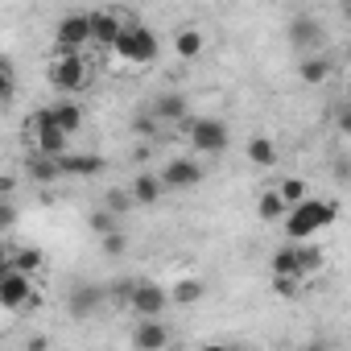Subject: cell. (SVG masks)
I'll return each instance as SVG.
<instances>
[{
	"label": "cell",
	"mask_w": 351,
	"mask_h": 351,
	"mask_svg": "<svg viewBox=\"0 0 351 351\" xmlns=\"http://www.w3.org/2000/svg\"><path fill=\"white\" fill-rule=\"evenodd\" d=\"M285 38H289V46H293L298 54H318V50H322V42H326V29H322V21H318V17L298 13V17H289Z\"/></svg>",
	"instance_id": "8"
},
{
	"label": "cell",
	"mask_w": 351,
	"mask_h": 351,
	"mask_svg": "<svg viewBox=\"0 0 351 351\" xmlns=\"http://www.w3.org/2000/svg\"><path fill=\"white\" fill-rule=\"evenodd\" d=\"M108 207H112V211H128V207H132V191H116V195H108Z\"/></svg>",
	"instance_id": "32"
},
{
	"label": "cell",
	"mask_w": 351,
	"mask_h": 351,
	"mask_svg": "<svg viewBox=\"0 0 351 351\" xmlns=\"http://www.w3.org/2000/svg\"><path fill=\"white\" fill-rule=\"evenodd\" d=\"M25 132H29V149H42V153H66V145H71V132L54 120L50 108H34Z\"/></svg>",
	"instance_id": "4"
},
{
	"label": "cell",
	"mask_w": 351,
	"mask_h": 351,
	"mask_svg": "<svg viewBox=\"0 0 351 351\" xmlns=\"http://www.w3.org/2000/svg\"><path fill=\"white\" fill-rule=\"evenodd\" d=\"M169 302H173L169 285H161V281H153V277H132V293H128L124 306H128L136 318H161Z\"/></svg>",
	"instance_id": "5"
},
{
	"label": "cell",
	"mask_w": 351,
	"mask_h": 351,
	"mask_svg": "<svg viewBox=\"0 0 351 351\" xmlns=\"http://www.w3.org/2000/svg\"><path fill=\"white\" fill-rule=\"evenodd\" d=\"M335 215H339V203L335 199H306V203H298V207H289V215H285V236L289 240H310L314 232H322L326 223H335Z\"/></svg>",
	"instance_id": "2"
},
{
	"label": "cell",
	"mask_w": 351,
	"mask_h": 351,
	"mask_svg": "<svg viewBox=\"0 0 351 351\" xmlns=\"http://www.w3.org/2000/svg\"><path fill=\"white\" fill-rule=\"evenodd\" d=\"M203 50H207V38H203V29L186 25V29H178V34H173V54H178L182 62H199V58H203Z\"/></svg>",
	"instance_id": "19"
},
{
	"label": "cell",
	"mask_w": 351,
	"mask_h": 351,
	"mask_svg": "<svg viewBox=\"0 0 351 351\" xmlns=\"http://www.w3.org/2000/svg\"><path fill=\"white\" fill-rule=\"evenodd\" d=\"M46 83H50L58 95H75V91H83V83H87L83 50H54L50 62H46Z\"/></svg>",
	"instance_id": "3"
},
{
	"label": "cell",
	"mask_w": 351,
	"mask_h": 351,
	"mask_svg": "<svg viewBox=\"0 0 351 351\" xmlns=\"http://www.w3.org/2000/svg\"><path fill=\"white\" fill-rule=\"evenodd\" d=\"M330 71H335V66H330L326 54H302V58H298V79H302L306 87H322V83L330 79Z\"/></svg>",
	"instance_id": "18"
},
{
	"label": "cell",
	"mask_w": 351,
	"mask_h": 351,
	"mask_svg": "<svg viewBox=\"0 0 351 351\" xmlns=\"http://www.w3.org/2000/svg\"><path fill=\"white\" fill-rule=\"evenodd\" d=\"M302 265H306V277H318V273L326 269L322 248H318V244H310V240H302Z\"/></svg>",
	"instance_id": "27"
},
{
	"label": "cell",
	"mask_w": 351,
	"mask_h": 351,
	"mask_svg": "<svg viewBox=\"0 0 351 351\" xmlns=\"http://www.w3.org/2000/svg\"><path fill=\"white\" fill-rule=\"evenodd\" d=\"M277 191L285 195V203H289V207H298V203H306V199H310V182H306V178H281V182H277Z\"/></svg>",
	"instance_id": "26"
},
{
	"label": "cell",
	"mask_w": 351,
	"mask_h": 351,
	"mask_svg": "<svg viewBox=\"0 0 351 351\" xmlns=\"http://www.w3.org/2000/svg\"><path fill=\"white\" fill-rule=\"evenodd\" d=\"M128 191H132V203L136 207H153L165 195V182H161V173H136V178L128 182Z\"/></svg>",
	"instance_id": "17"
},
{
	"label": "cell",
	"mask_w": 351,
	"mask_h": 351,
	"mask_svg": "<svg viewBox=\"0 0 351 351\" xmlns=\"http://www.w3.org/2000/svg\"><path fill=\"white\" fill-rule=\"evenodd\" d=\"M124 13L120 9H95L91 13V46L95 50H112L116 46V38H120V29H124Z\"/></svg>",
	"instance_id": "12"
},
{
	"label": "cell",
	"mask_w": 351,
	"mask_h": 351,
	"mask_svg": "<svg viewBox=\"0 0 351 351\" xmlns=\"http://www.w3.org/2000/svg\"><path fill=\"white\" fill-rule=\"evenodd\" d=\"M104 302H108V289H104V285L79 281V285H71V293H66V314H71L75 322H87L91 314H99Z\"/></svg>",
	"instance_id": "11"
},
{
	"label": "cell",
	"mask_w": 351,
	"mask_h": 351,
	"mask_svg": "<svg viewBox=\"0 0 351 351\" xmlns=\"http://www.w3.org/2000/svg\"><path fill=\"white\" fill-rule=\"evenodd\" d=\"M87 228H91L95 236H104V232H116V211H112V207H108V211H91Z\"/></svg>",
	"instance_id": "30"
},
{
	"label": "cell",
	"mask_w": 351,
	"mask_h": 351,
	"mask_svg": "<svg viewBox=\"0 0 351 351\" xmlns=\"http://www.w3.org/2000/svg\"><path fill=\"white\" fill-rule=\"evenodd\" d=\"M99 252H108V256H120V252H128V236L116 228V232H104L99 236Z\"/></svg>",
	"instance_id": "28"
},
{
	"label": "cell",
	"mask_w": 351,
	"mask_h": 351,
	"mask_svg": "<svg viewBox=\"0 0 351 351\" xmlns=\"http://www.w3.org/2000/svg\"><path fill=\"white\" fill-rule=\"evenodd\" d=\"M5 265H17L21 273H29V277H38V273L46 269V252H42V248H34V244H21V248H9V256H5Z\"/></svg>",
	"instance_id": "23"
},
{
	"label": "cell",
	"mask_w": 351,
	"mask_h": 351,
	"mask_svg": "<svg viewBox=\"0 0 351 351\" xmlns=\"http://www.w3.org/2000/svg\"><path fill=\"white\" fill-rule=\"evenodd\" d=\"M25 347H29V351H46V347H50V339H42V335H38V339H29Z\"/></svg>",
	"instance_id": "37"
},
{
	"label": "cell",
	"mask_w": 351,
	"mask_h": 351,
	"mask_svg": "<svg viewBox=\"0 0 351 351\" xmlns=\"http://www.w3.org/2000/svg\"><path fill=\"white\" fill-rule=\"evenodd\" d=\"M256 215H261L265 223H285V215H289V203H285V195H281L277 186H269V191L256 199Z\"/></svg>",
	"instance_id": "22"
},
{
	"label": "cell",
	"mask_w": 351,
	"mask_h": 351,
	"mask_svg": "<svg viewBox=\"0 0 351 351\" xmlns=\"http://www.w3.org/2000/svg\"><path fill=\"white\" fill-rule=\"evenodd\" d=\"M335 128H339L343 136H351V104H343V108L335 112Z\"/></svg>",
	"instance_id": "33"
},
{
	"label": "cell",
	"mask_w": 351,
	"mask_h": 351,
	"mask_svg": "<svg viewBox=\"0 0 351 351\" xmlns=\"http://www.w3.org/2000/svg\"><path fill=\"white\" fill-rule=\"evenodd\" d=\"M169 293H173V306H195L207 298V281L203 277H178L169 285Z\"/></svg>",
	"instance_id": "24"
},
{
	"label": "cell",
	"mask_w": 351,
	"mask_h": 351,
	"mask_svg": "<svg viewBox=\"0 0 351 351\" xmlns=\"http://www.w3.org/2000/svg\"><path fill=\"white\" fill-rule=\"evenodd\" d=\"M330 169H335V178H339V182H351V157H335Z\"/></svg>",
	"instance_id": "36"
},
{
	"label": "cell",
	"mask_w": 351,
	"mask_h": 351,
	"mask_svg": "<svg viewBox=\"0 0 351 351\" xmlns=\"http://www.w3.org/2000/svg\"><path fill=\"white\" fill-rule=\"evenodd\" d=\"M186 136H191L195 153H211V157H219V153L232 145V132H228V124H223V120H215V116L186 120Z\"/></svg>",
	"instance_id": "7"
},
{
	"label": "cell",
	"mask_w": 351,
	"mask_h": 351,
	"mask_svg": "<svg viewBox=\"0 0 351 351\" xmlns=\"http://www.w3.org/2000/svg\"><path fill=\"white\" fill-rule=\"evenodd\" d=\"M203 178H207V169H203L195 157H169V161L161 165L165 191H195V186H203Z\"/></svg>",
	"instance_id": "9"
},
{
	"label": "cell",
	"mask_w": 351,
	"mask_h": 351,
	"mask_svg": "<svg viewBox=\"0 0 351 351\" xmlns=\"http://www.w3.org/2000/svg\"><path fill=\"white\" fill-rule=\"evenodd\" d=\"M169 343H173V335H169V326L161 318H141L132 326V347L136 351H165Z\"/></svg>",
	"instance_id": "14"
},
{
	"label": "cell",
	"mask_w": 351,
	"mask_h": 351,
	"mask_svg": "<svg viewBox=\"0 0 351 351\" xmlns=\"http://www.w3.org/2000/svg\"><path fill=\"white\" fill-rule=\"evenodd\" d=\"M132 128H136L141 136H153V132H157V112H149V116H141V120H136Z\"/></svg>",
	"instance_id": "35"
},
{
	"label": "cell",
	"mask_w": 351,
	"mask_h": 351,
	"mask_svg": "<svg viewBox=\"0 0 351 351\" xmlns=\"http://www.w3.org/2000/svg\"><path fill=\"white\" fill-rule=\"evenodd\" d=\"M91 46V13H66L54 25V50H87Z\"/></svg>",
	"instance_id": "10"
},
{
	"label": "cell",
	"mask_w": 351,
	"mask_h": 351,
	"mask_svg": "<svg viewBox=\"0 0 351 351\" xmlns=\"http://www.w3.org/2000/svg\"><path fill=\"white\" fill-rule=\"evenodd\" d=\"M50 112H54V120H58V124H62V128H66L71 136H75V132L83 128V108H79V104H75L71 95H62L58 104H50Z\"/></svg>",
	"instance_id": "25"
},
{
	"label": "cell",
	"mask_w": 351,
	"mask_h": 351,
	"mask_svg": "<svg viewBox=\"0 0 351 351\" xmlns=\"http://www.w3.org/2000/svg\"><path fill=\"white\" fill-rule=\"evenodd\" d=\"M25 173H29V182H34V186H54V182L62 178V161H58V153L29 149V157H25Z\"/></svg>",
	"instance_id": "13"
},
{
	"label": "cell",
	"mask_w": 351,
	"mask_h": 351,
	"mask_svg": "<svg viewBox=\"0 0 351 351\" xmlns=\"http://www.w3.org/2000/svg\"><path fill=\"white\" fill-rule=\"evenodd\" d=\"M244 157H248V165H256V169H273L281 153H277V141H273V136H248Z\"/></svg>",
	"instance_id": "21"
},
{
	"label": "cell",
	"mask_w": 351,
	"mask_h": 351,
	"mask_svg": "<svg viewBox=\"0 0 351 351\" xmlns=\"http://www.w3.org/2000/svg\"><path fill=\"white\" fill-rule=\"evenodd\" d=\"M0 306H5V314H17V310H25V306H38L34 277L21 273L17 265H5V269H0Z\"/></svg>",
	"instance_id": "6"
},
{
	"label": "cell",
	"mask_w": 351,
	"mask_h": 351,
	"mask_svg": "<svg viewBox=\"0 0 351 351\" xmlns=\"http://www.w3.org/2000/svg\"><path fill=\"white\" fill-rule=\"evenodd\" d=\"M58 161H62V178H99L104 173V157L99 153H58Z\"/></svg>",
	"instance_id": "16"
},
{
	"label": "cell",
	"mask_w": 351,
	"mask_h": 351,
	"mask_svg": "<svg viewBox=\"0 0 351 351\" xmlns=\"http://www.w3.org/2000/svg\"><path fill=\"white\" fill-rule=\"evenodd\" d=\"M269 273H273V277H298V281H310V277H306V265H302V240L281 244V248L273 252V261H269Z\"/></svg>",
	"instance_id": "15"
},
{
	"label": "cell",
	"mask_w": 351,
	"mask_h": 351,
	"mask_svg": "<svg viewBox=\"0 0 351 351\" xmlns=\"http://www.w3.org/2000/svg\"><path fill=\"white\" fill-rule=\"evenodd\" d=\"M153 112H157V120H165V124H186V120H191L186 95H178V91H165V95H157Z\"/></svg>",
	"instance_id": "20"
},
{
	"label": "cell",
	"mask_w": 351,
	"mask_h": 351,
	"mask_svg": "<svg viewBox=\"0 0 351 351\" xmlns=\"http://www.w3.org/2000/svg\"><path fill=\"white\" fill-rule=\"evenodd\" d=\"M5 79H0V95H5V108L13 104V95H17V66H13V58H5Z\"/></svg>",
	"instance_id": "29"
},
{
	"label": "cell",
	"mask_w": 351,
	"mask_h": 351,
	"mask_svg": "<svg viewBox=\"0 0 351 351\" xmlns=\"http://www.w3.org/2000/svg\"><path fill=\"white\" fill-rule=\"evenodd\" d=\"M13 223H17V207H13V203L5 199V203H0V228H5V232H9Z\"/></svg>",
	"instance_id": "34"
},
{
	"label": "cell",
	"mask_w": 351,
	"mask_h": 351,
	"mask_svg": "<svg viewBox=\"0 0 351 351\" xmlns=\"http://www.w3.org/2000/svg\"><path fill=\"white\" fill-rule=\"evenodd\" d=\"M302 285H306V281H298V277H273V289H277L281 298H298Z\"/></svg>",
	"instance_id": "31"
},
{
	"label": "cell",
	"mask_w": 351,
	"mask_h": 351,
	"mask_svg": "<svg viewBox=\"0 0 351 351\" xmlns=\"http://www.w3.org/2000/svg\"><path fill=\"white\" fill-rule=\"evenodd\" d=\"M112 54L120 62H128V66H153L157 54H161V42H157V34L149 25H141L136 17H128L124 29H120V38H116V46H112Z\"/></svg>",
	"instance_id": "1"
}]
</instances>
